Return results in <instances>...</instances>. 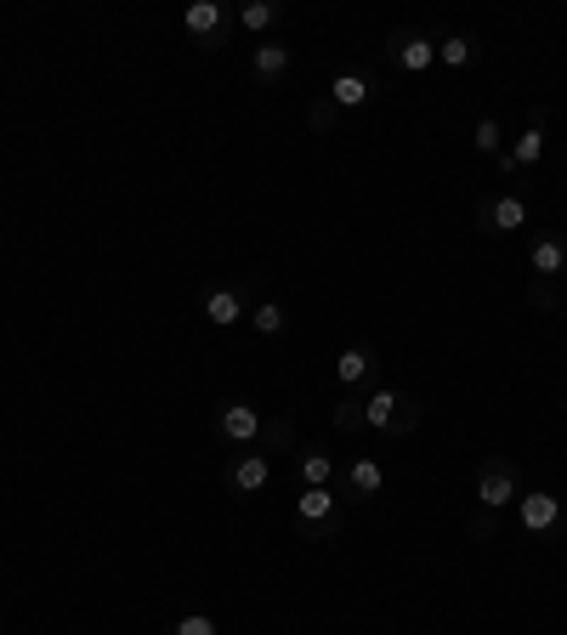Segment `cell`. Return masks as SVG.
Wrapping results in <instances>:
<instances>
[{"label":"cell","mask_w":567,"mask_h":635,"mask_svg":"<svg viewBox=\"0 0 567 635\" xmlns=\"http://www.w3.org/2000/svg\"><path fill=\"white\" fill-rule=\"evenodd\" d=\"M528 267H533V279H562V273H567V239H556V233H545V239H533Z\"/></svg>","instance_id":"cell-13"},{"label":"cell","mask_w":567,"mask_h":635,"mask_svg":"<svg viewBox=\"0 0 567 635\" xmlns=\"http://www.w3.org/2000/svg\"><path fill=\"white\" fill-rule=\"evenodd\" d=\"M216 431H222L233 449H256V438H261V409L245 404V397H222V404H216Z\"/></svg>","instance_id":"cell-4"},{"label":"cell","mask_w":567,"mask_h":635,"mask_svg":"<svg viewBox=\"0 0 567 635\" xmlns=\"http://www.w3.org/2000/svg\"><path fill=\"white\" fill-rule=\"evenodd\" d=\"M222 483L233 494H261L267 483H273V460H267L261 449H239L227 465H222Z\"/></svg>","instance_id":"cell-6"},{"label":"cell","mask_w":567,"mask_h":635,"mask_svg":"<svg viewBox=\"0 0 567 635\" xmlns=\"http://www.w3.org/2000/svg\"><path fill=\"white\" fill-rule=\"evenodd\" d=\"M472 148H477V154H506V125H499L494 114H488V120H477V131H472Z\"/></svg>","instance_id":"cell-22"},{"label":"cell","mask_w":567,"mask_h":635,"mask_svg":"<svg viewBox=\"0 0 567 635\" xmlns=\"http://www.w3.org/2000/svg\"><path fill=\"white\" fill-rule=\"evenodd\" d=\"M250 324L261 329V336H284V329H290V318H284L279 301H261V307H250Z\"/></svg>","instance_id":"cell-23"},{"label":"cell","mask_w":567,"mask_h":635,"mask_svg":"<svg viewBox=\"0 0 567 635\" xmlns=\"http://www.w3.org/2000/svg\"><path fill=\"white\" fill-rule=\"evenodd\" d=\"M256 449H261L267 460L290 454V449H295V420H290V415H273V420L261 415V438H256Z\"/></svg>","instance_id":"cell-15"},{"label":"cell","mask_w":567,"mask_h":635,"mask_svg":"<svg viewBox=\"0 0 567 635\" xmlns=\"http://www.w3.org/2000/svg\"><path fill=\"white\" fill-rule=\"evenodd\" d=\"M205 318H211L216 329H227V324L250 318V295H245V290H233V284L211 290V295H205Z\"/></svg>","instance_id":"cell-11"},{"label":"cell","mask_w":567,"mask_h":635,"mask_svg":"<svg viewBox=\"0 0 567 635\" xmlns=\"http://www.w3.org/2000/svg\"><path fill=\"white\" fill-rule=\"evenodd\" d=\"M233 18H239V29H250V35H267V29L279 23V7L273 0H250V7H239Z\"/></svg>","instance_id":"cell-21"},{"label":"cell","mask_w":567,"mask_h":635,"mask_svg":"<svg viewBox=\"0 0 567 635\" xmlns=\"http://www.w3.org/2000/svg\"><path fill=\"white\" fill-rule=\"evenodd\" d=\"M562 307H567V284H562Z\"/></svg>","instance_id":"cell-29"},{"label":"cell","mask_w":567,"mask_h":635,"mask_svg":"<svg viewBox=\"0 0 567 635\" xmlns=\"http://www.w3.org/2000/svg\"><path fill=\"white\" fill-rule=\"evenodd\" d=\"M540 159H545V125H528L522 137L499 154V171L511 177V171H522V165H540Z\"/></svg>","instance_id":"cell-14"},{"label":"cell","mask_w":567,"mask_h":635,"mask_svg":"<svg viewBox=\"0 0 567 635\" xmlns=\"http://www.w3.org/2000/svg\"><path fill=\"white\" fill-rule=\"evenodd\" d=\"M336 114H341V109L329 103V97H313V103H307V125H313V131H329V125H336Z\"/></svg>","instance_id":"cell-26"},{"label":"cell","mask_w":567,"mask_h":635,"mask_svg":"<svg viewBox=\"0 0 567 635\" xmlns=\"http://www.w3.org/2000/svg\"><path fill=\"white\" fill-rule=\"evenodd\" d=\"M472 216H477L483 233H522V227H528V205H522L517 193H506V199H477Z\"/></svg>","instance_id":"cell-7"},{"label":"cell","mask_w":567,"mask_h":635,"mask_svg":"<svg viewBox=\"0 0 567 635\" xmlns=\"http://www.w3.org/2000/svg\"><path fill=\"white\" fill-rule=\"evenodd\" d=\"M517 522L528 533H556L562 528V499L556 494H522L517 499Z\"/></svg>","instance_id":"cell-10"},{"label":"cell","mask_w":567,"mask_h":635,"mask_svg":"<svg viewBox=\"0 0 567 635\" xmlns=\"http://www.w3.org/2000/svg\"><path fill=\"white\" fill-rule=\"evenodd\" d=\"M302 483L307 488H336V460H329V449H302Z\"/></svg>","instance_id":"cell-19"},{"label":"cell","mask_w":567,"mask_h":635,"mask_svg":"<svg viewBox=\"0 0 567 635\" xmlns=\"http://www.w3.org/2000/svg\"><path fill=\"white\" fill-rule=\"evenodd\" d=\"M517 499H522V472H517V460L488 454V460L477 465V506H483V511H506V506H517Z\"/></svg>","instance_id":"cell-2"},{"label":"cell","mask_w":567,"mask_h":635,"mask_svg":"<svg viewBox=\"0 0 567 635\" xmlns=\"http://www.w3.org/2000/svg\"><path fill=\"white\" fill-rule=\"evenodd\" d=\"M381 483H386V472H381V460H370V454H358L347 472L336 477V494L341 499H375L381 494Z\"/></svg>","instance_id":"cell-8"},{"label":"cell","mask_w":567,"mask_h":635,"mask_svg":"<svg viewBox=\"0 0 567 635\" xmlns=\"http://www.w3.org/2000/svg\"><path fill=\"white\" fill-rule=\"evenodd\" d=\"M386 57L397 63V69H409V75H426L431 63H438V41H431L426 29H392V35H386Z\"/></svg>","instance_id":"cell-5"},{"label":"cell","mask_w":567,"mask_h":635,"mask_svg":"<svg viewBox=\"0 0 567 635\" xmlns=\"http://www.w3.org/2000/svg\"><path fill=\"white\" fill-rule=\"evenodd\" d=\"M420 420H426L420 397H409V392H404V404H397V415H392V426H386V438H415Z\"/></svg>","instance_id":"cell-20"},{"label":"cell","mask_w":567,"mask_h":635,"mask_svg":"<svg viewBox=\"0 0 567 635\" xmlns=\"http://www.w3.org/2000/svg\"><path fill=\"white\" fill-rule=\"evenodd\" d=\"M397 404H404V392H392V386H375L370 397H363V426L386 431V426H392V415H397Z\"/></svg>","instance_id":"cell-17"},{"label":"cell","mask_w":567,"mask_h":635,"mask_svg":"<svg viewBox=\"0 0 567 635\" xmlns=\"http://www.w3.org/2000/svg\"><path fill=\"white\" fill-rule=\"evenodd\" d=\"M290 63H295V57H290V46H284V41H261V46H256V57H250V75H256L261 86H279V80L290 75Z\"/></svg>","instance_id":"cell-12"},{"label":"cell","mask_w":567,"mask_h":635,"mask_svg":"<svg viewBox=\"0 0 567 635\" xmlns=\"http://www.w3.org/2000/svg\"><path fill=\"white\" fill-rule=\"evenodd\" d=\"M336 381L341 386H381V358L370 352V347H347L341 358H336Z\"/></svg>","instance_id":"cell-9"},{"label":"cell","mask_w":567,"mask_h":635,"mask_svg":"<svg viewBox=\"0 0 567 635\" xmlns=\"http://www.w3.org/2000/svg\"><path fill=\"white\" fill-rule=\"evenodd\" d=\"M528 307H533V313H556V307H562V284H556V279H533V284H528Z\"/></svg>","instance_id":"cell-25"},{"label":"cell","mask_w":567,"mask_h":635,"mask_svg":"<svg viewBox=\"0 0 567 635\" xmlns=\"http://www.w3.org/2000/svg\"><path fill=\"white\" fill-rule=\"evenodd\" d=\"M329 426H336V431H363V397H336Z\"/></svg>","instance_id":"cell-24"},{"label":"cell","mask_w":567,"mask_h":635,"mask_svg":"<svg viewBox=\"0 0 567 635\" xmlns=\"http://www.w3.org/2000/svg\"><path fill=\"white\" fill-rule=\"evenodd\" d=\"M171 635H222V630H216V619H205V613H188V619H177Z\"/></svg>","instance_id":"cell-28"},{"label":"cell","mask_w":567,"mask_h":635,"mask_svg":"<svg viewBox=\"0 0 567 635\" xmlns=\"http://www.w3.org/2000/svg\"><path fill=\"white\" fill-rule=\"evenodd\" d=\"M295 517H302V540L307 545H329L341 533V494L336 488H302Z\"/></svg>","instance_id":"cell-1"},{"label":"cell","mask_w":567,"mask_h":635,"mask_svg":"<svg viewBox=\"0 0 567 635\" xmlns=\"http://www.w3.org/2000/svg\"><path fill=\"white\" fill-rule=\"evenodd\" d=\"M477 57H483V41H477V35H449V41H438V63H449V69H472Z\"/></svg>","instance_id":"cell-18"},{"label":"cell","mask_w":567,"mask_h":635,"mask_svg":"<svg viewBox=\"0 0 567 635\" xmlns=\"http://www.w3.org/2000/svg\"><path fill=\"white\" fill-rule=\"evenodd\" d=\"M370 97H375V86L363 75H336V80H329V103H336V109H363Z\"/></svg>","instance_id":"cell-16"},{"label":"cell","mask_w":567,"mask_h":635,"mask_svg":"<svg viewBox=\"0 0 567 635\" xmlns=\"http://www.w3.org/2000/svg\"><path fill=\"white\" fill-rule=\"evenodd\" d=\"M182 29H188V35L205 46V52H222L227 35L239 29V18H233L227 7H216V0H193V7L182 12Z\"/></svg>","instance_id":"cell-3"},{"label":"cell","mask_w":567,"mask_h":635,"mask_svg":"<svg viewBox=\"0 0 567 635\" xmlns=\"http://www.w3.org/2000/svg\"><path fill=\"white\" fill-rule=\"evenodd\" d=\"M465 533H472L477 545H488V540H499V517H494V511H477L472 522H465Z\"/></svg>","instance_id":"cell-27"}]
</instances>
